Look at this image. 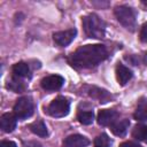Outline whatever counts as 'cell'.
I'll return each instance as SVG.
<instances>
[{
  "mask_svg": "<svg viewBox=\"0 0 147 147\" xmlns=\"http://www.w3.org/2000/svg\"><path fill=\"white\" fill-rule=\"evenodd\" d=\"M63 83H64L63 77H61L59 75H51V76L42 78L41 87L46 91H56L62 87Z\"/></svg>",
  "mask_w": 147,
  "mask_h": 147,
  "instance_id": "52a82bcc",
  "label": "cell"
},
{
  "mask_svg": "<svg viewBox=\"0 0 147 147\" xmlns=\"http://www.w3.org/2000/svg\"><path fill=\"white\" fill-rule=\"evenodd\" d=\"M117 117V113L113 109H102L99 111L98 114V123L102 126H107V125H110L111 123L115 122Z\"/></svg>",
  "mask_w": 147,
  "mask_h": 147,
  "instance_id": "9c48e42d",
  "label": "cell"
},
{
  "mask_svg": "<svg viewBox=\"0 0 147 147\" xmlns=\"http://www.w3.org/2000/svg\"><path fill=\"white\" fill-rule=\"evenodd\" d=\"M13 72L18 78H21V77H28L29 76V72H30V69H29V65L25 62H18V63L14 64Z\"/></svg>",
  "mask_w": 147,
  "mask_h": 147,
  "instance_id": "5bb4252c",
  "label": "cell"
},
{
  "mask_svg": "<svg viewBox=\"0 0 147 147\" xmlns=\"http://www.w3.org/2000/svg\"><path fill=\"white\" fill-rule=\"evenodd\" d=\"M132 136L137 140L147 141V125H144V124L136 125L133 131H132Z\"/></svg>",
  "mask_w": 147,
  "mask_h": 147,
  "instance_id": "2e32d148",
  "label": "cell"
},
{
  "mask_svg": "<svg viewBox=\"0 0 147 147\" xmlns=\"http://www.w3.org/2000/svg\"><path fill=\"white\" fill-rule=\"evenodd\" d=\"M83 28L88 38L101 39L105 36L106 24L96 14H90L85 16L83 18Z\"/></svg>",
  "mask_w": 147,
  "mask_h": 147,
  "instance_id": "7a4b0ae2",
  "label": "cell"
},
{
  "mask_svg": "<svg viewBox=\"0 0 147 147\" xmlns=\"http://www.w3.org/2000/svg\"><path fill=\"white\" fill-rule=\"evenodd\" d=\"M116 78H117L118 84L125 85L132 78V71L127 67L118 63L116 67Z\"/></svg>",
  "mask_w": 147,
  "mask_h": 147,
  "instance_id": "8fae6325",
  "label": "cell"
},
{
  "mask_svg": "<svg viewBox=\"0 0 147 147\" xmlns=\"http://www.w3.org/2000/svg\"><path fill=\"white\" fill-rule=\"evenodd\" d=\"M108 56V52L103 45L93 44L85 45L77 48L69 57L72 67L79 69H88L98 65Z\"/></svg>",
  "mask_w": 147,
  "mask_h": 147,
  "instance_id": "6da1fadb",
  "label": "cell"
},
{
  "mask_svg": "<svg viewBox=\"0 0 147 147\" xmlns=\"http://www.w3.org/2000/svg\"><path fill=\"white\" fill-rule=\"evenodd\" d=\"M119 147H141V146L136 144V142H133V141H125V142L121 144Z\"/></svg>",
  "mask_w": 147,
  "mask_h": 147,
  "instance_id": "7402d4cb",
  "label": "cell"
},
{
  "mask_svg": "<svg viewBox=\"0 0 147 147\" xmlns=\"http://www.w3.org/2000/svg\"><path fill=\"white\" fill-rule=\"evenodd\" d=\"M140 40L147 44V23H145L140 31Z\"/></svg>",
  "mask_w": 147,
  "mask_h": 147,
  "instance_id": "ffe728a7",
  "label": "cell"
},
{
  "mask_svg": "<svg viewBox=\"0 0 147 147\" xmlns=\"http://www.w3.org/2000/svg\"><path fill=\"white\" fill-rule=\"evenodd\" d=\"M129 125H130L129 119L123 118V119H121V121L115 122V123L111 125V132H113L115 136H117V137H123V136L126 133V131H127V129H129Z\"/></svg>",
  "mask_w": 147,
  "mask_h": 147,
  "instance_id": "7c38bea8",
  "label": "cell"
},
{
  "mask_svg": "<svg viewBox=\"0 0 147 147\" xmlns=\"http://www.w3.org/2000/svg\"><path fill=\"white\" fill-rule=\"evenodd\" d=\"M0 126L5 132L14 131V129L16 127V116L10 113L3 114L0 118Z\"/></svg>",
  "mask_w": 147,
  "mask_h": 147,
  "instance_id": "30bf717a",
  "label": "cell"
},
{
  "mask_svg": "<svg viewBox=\"0 0 147 147\" xmlns=\"http://www.w3.org/2000/svg\"><path fill=\"white\" fill-rule=\"evenodd\" d=\"M33 113V103L30 98L28 96H22L20 98L16 103L14 105V114L17 118L25 119L30 117Z\"/></svg>",
  "mask_w": 147,
  "mask_h": 147,
  "instance_id": "5b68a950",
  "label": "cell"
},
{
  "mask_svg": "<svg viewBox=\"0 0 147 147\" xmlns=\"http://www.w3.org/2000/svg\"><path fill=\"white\" fill-rule=\"evenodd\" d=\"M0 147H17L16 144L14 141H9V140H3L0 142Z\"/></svg>",
  "mask_w": 147,
  "mask_h": 147,
  "instance_id": "44dd1931",
  "label": "cell"
},
{
  "mask_svg": "<svg viewBox=\"0 0 147 147\" xmlns=\"http://www.w3.org/2000/svg\"><path fill=\"white\" fill-rule=\"evenodd\" d=\"M77 34V30L76 29H68V30H64V31H59V32H55L53 34V39L55 41V44H57L59 46H67L69 45L76 37Z\"/></svg>",
  "mask_w": 147,
  "mask_h": 147,
  "instance_id": "8992f818",
  "label": "cell"
},
{
  "mask_svg": "<svg viewBox=\"0 0 147 147\" xmlns=\"http://www.w3.org/2000/svg\"><path fill=\"white\" fill-rule=\"evenodd\" d=\"M24 147H41V145L37 141H28L24 144Z\"/></svg>",
  "mask_w": 147,
  "mask_h": 147,
  "instance_id": "603a6c76",
  "label": "cell"
},
{
  "mask_svg": "<svg viewBox=\"0 0 147 147\" xmlns=\"http://www.w3.org/2000/svg\"><path fill=\"white\" fill-rule=\"evenodd\" d=\"M114 13H115V16L117 18V21L127 30H131L133 31L134 28H136V14L133 11L132 8L127 7V6H116L115 9H114Z\"/></svg>",
  "mask_w": 147,
  "mask_h": 147,
  "instance_id": "3957f363",
  "label": "cell"
},
{
  "mask_svg": "<svg viewBox=\"0 0 147 147\" xmlns=\"http://www.w3.org/2000/svg\"><path fill=\"white\" fill-rule=\"evenodd\" d=\"M69 109V101L63 96H57L49 103L47 111L52 117H64L65 115H68Z\"/></svg>",
  "mask_w": 147,
  "mask_h": 147,
  "instance_id": "277c9868",
  "label": "cell"
},
{
  "mask_svg": "<svg viewBox=\"0 0 147 147\" xmlns=\"http://www.w3.org/2000/svg\"><path fill=\"white\" fill-rule=\"evenodd\" d=\"M77 119L83 125H90L94 119V114H93V111H90V110L79 111L77 115Z\"/></svg>",
  "mask_w": 147,
  "mask_h": 147,
  "instance_id": "e0dca14e",
  "label": "cell"
},
{
  "mask_svg": "<svg viewBox=\"0 0 147 147\" xmlns=\"http://www.w3.org/2000/svg\"><path fill=\"white\" fill-rule=\"evenodd\" d=\"M30 130L34 134L39 136V137H46L48 134L47 127H46V125H45V123L42 121H36V122H33L30 125Z\"/></svg>",
  "mask_w": 147,
  "mask_h": 147,
  "instance_id": "9a60e30c",
  "label": "cell"
},
{
  "mask_svg": "<svg viewBox=\"0 0 147 147\" xmlns=\"http://www.w3.org/2000/svg\"><path fill=\"white\" fill-rule=\"evenodd\" d=\"M7 87L14 92H17V93L24 91V88H25L24 84L18 79V77H13L11 79H9L7 83Z\"/></svg>",
  "mask_w": 147,
  "mask_h": 147,
  "instance_id": "d6986e66",
  "label": "cell"
},
{
  "mask_svg": "<svg viewBox=\"0 0 147 147\" xmlns=\"http://www.w3.org/2000/svg\"><path fill=\"white\" fill-rule=\"evenodd\" d=\"M88 144L90 140L82 134H71L63 140L64 147H86Z\"/></svg>",
  "mask_w": 147,
  "mask_h": 147,
  "instance_id": "ba28073f",
  "label": "cell"
},
{
  "mask_svg": "<svg viewBox=\"0 0 147 147\" xmlns=\"http://www.w3.org/2000/svg\"><path fill=\"white\" fill-rule=\"evenodd\" d=\"M111 144H113L111 139L106 133H101L94 139V146L95 147H110Z\"/></svg>",
  "mask_w": 147,
  "mask_h": 147,
  "instance_id": "ac0fdd59",
  "label": "cell"
},
{
  "mask_svg": "<svg viewBox=\"0 0 147 147\" xmlns=\"http://www.w3.org/2000/svg\"><path fill=\"white\" fill-rule=\"evenodd\" d=\"M133 116L137 121H147V99L146 98H141L139 100Z\"/></svg>",
  "mask_w": 147,
  "mask_h": 147,
  "instance_id": "4fadbf2b",
  "label": "cell"
}]
</instances>
